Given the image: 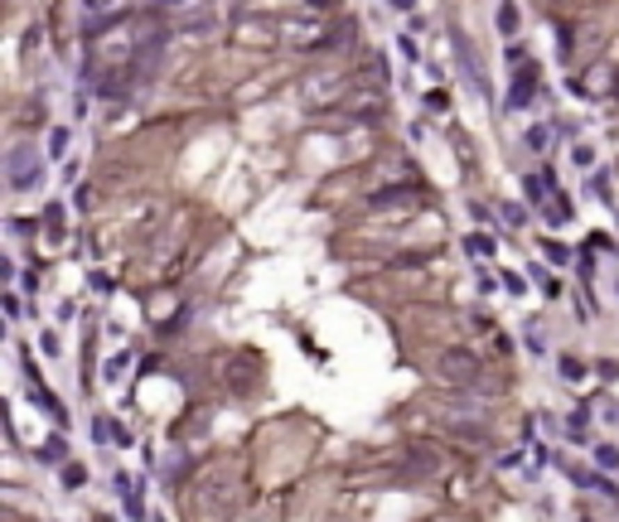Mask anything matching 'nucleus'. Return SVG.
Segmentation results:
<instances>
[{
	"label": "nucleus",
	"mask_w": 619,
	"mask_h": 522,
	"mask_svg": "<svg viewBox=\"0 0 619 522\" xmlns=\"http://www.w3.org/2000/svg\"><path fill=\"white\" fill-rule=\"evenodd\" d=\"M561 377H566V382H581V377H586V363H576V358H561Z\"/></svg>",
	"instance_id": "obj_14"
},
{
	"label": "nucleus",
	"mask_w": 619,
	"mask_h": 522,
	"mask_svg": "<svg viewBox=\"0 0 619 522\" xmlns=\"http://www.w3.org/2000/svg\"><path fill=\"white\" fill-rule=\"evenodd\" d=\"M532 92H537V73L532 68H517V78L508 83V97H504V111H522V106L532 102Z\"/></svg>",
	"instance_id": "obj_3"
},
{
	"label": "nucleus",
	"mask_w": 619,
	"mask_h": 522,
	"mask_svg": "<svg viewBox=\"0 0 619 522\" xmlns=\"http://www.w3.org/2000/svg\"><path fill=\"white\" fill-rule=\"evenodd\" d=\"M97 522H106V518H97Z\"/></svg>",
	"instance_id": "obj_27"
},
{
	"label": "nucleus",
	"mask_w": 619,
	"mask_h": 522,
	"mask_svg": "<svg viewBox=\"0 0 619 522\" xmlns=\"http://www.w3.org/2000/svg\"><path fill=\"white\" fill-rule=\"evenodd\" d=\"M571 160H576V170H590L595 165V150L590 145H571Z\"/></svg>",
	"instance_id": "obj_13"
},
{
	"label": "nucleus",
	"mask_w": 619,
	"mask_h": 522,
	"mask_svg": "<svg viewBox=\"0 0 619 522\" xmlns=\"http://www.w3.org/2000/svg\"><path fill=\"white\" fill-rule=\"evenodd\" d=\"M465 252H474V256H494V242H489L484 232H474V237H465Z\"/></svg>",
	"instance_id": "obj_11"
},
{
	"label": "nucleus",
	"mask_w": 619,
	"mask_h": 522,
	"mask_svg": "<svg viewBox=\"0 0 619 522\" xmlns=\"http://www.w3.org/2000/svg\"><path fill=\"white\" fill-rule=\"evenodd\" d=\"M455 54H460V68L469 73V83H474L479 92H489V78H484V68H479V54H474L465 39H455Z\"/></svg>",
	"instance_id": "obj_4"
},
{
	"label": "nucleus",
	"mask_w": 619,
	"mask_h": 522,
	"mask_svg": "<svg viewBox=\"0 0 619 522\" xmlns=\"http://www.w3.org/2000/svg\"><path fill=\"white\" fill-rule=\"evenodd\" d=\"M440 377H450V382H474V377H479V358H474L469 348H445V353H440Z\"/></svg>",
	"instance_id": "obj_2"
},
{
	"label": "nucleus",
	"mask_w": 619,
	"mask_h": 522,
	"mask_svg": "<svg viewBox=\"0 0 619 522\" xmlns=\"http://www.w3.org/2000/svg\"><path fill=\"white\" fill-rule=\"evenodd\" d=\"M29 397H34V407H44V411H49V416L58 421V425H63V421H68V411H63V402H58V397H54V392H44V387H39V382H34V387H29Z\"/></svg>",
	"instance_id": "obj_5"
},
{
	"label": "nucleus",
	"mask_w": 619,
	"mask_h": 522,
	"mask_svg": "<svg viewBox=\"0 0 619 522\" xmlns=\"http://www.w3.org/2000/svg\"><path fill=\"white\" fill-rule=\"evenodd\" d=\"M387 5H397V10H416V0H387Z\"/></svg>",
	"instance_id": "obj_25"
},
{
	"label": "nucleus",
	"mask_w": 619,
	"mask_h": 522,
	"mask_svg": "<svg viewBox=\"0 0 619 522\" xmlns=\"http://www.w3.org/2000/svg\"><path fill=\"white\" fill-rule=\"evenodd\" d=\"M68 140H73V136H68V126H54V131H49V155H54V160H63V155H68Z\"/></svg>",
	"instance_id": "obj_6"
},
{
	"label": "nucleus",
	"mask_w": 619,
	"mask_h": 522,
	"mask_svg": "<svg viewBox=\"0 0 619 522\" xmlns=\"http://www.w3.org/2000/svg\"><path fill=\"white\" fill-rule=\"evenodd\" d=\"M39 343H44V353H49V358H58V353H63V343H58V334H39Z\"/></svg>",
	"instance_id": "obj_19"
},
{
	"label": "nucleus",
	"mask_w": 619,
	"mask_h": 522,
	"mask_svg": "<svg viewBox=\"0 0 619 522\" xmlns=\"http://www.w3.org/2000/svg\"><path fill=\"white\" fill-rule=\"evenodd\" d=\"M504 218H508V227H527V209L522 204H504Z\"/></svg>",
	"instance_id": "obj_16"
},
{
	"label": "nucleus",
	"mask_w": 619,
	"mask_h": 522,
	"mask_svg": "<svg viewBox=\"0 0 619 522\" xmlns=\"http://www.w3.org/2000/svg\"><path fill=\"white\" fill-rule=\"evenodd\" d=\"M426 106H431V111H445V106H450V97H445V92H431V97H426Z\"/></svg>",
	"instance_id": "obj_23"
},
{
	"label": "nucleus",
	"mask_w": 619,
	"mask_h": 522,
	"mask_svg": "<svg viewBox=\"0 0 619 522\" xmlns=\"http://www.w3.org/2000/svg\"><path fill=\"white\" fill-rule=\"evenodd\" d=\"M0 300H5V314H10V319H19V314H24V300H19L15 291H5Z\"/></svg>",
	"instance_id": "obj_18"
},
{
	"label": "nucleus",
	"mask_w": 619,
	"mask_h": 522,
	"mask_svg": "<svg viewBox=\"0 0 619 522\" xmlns=\"http://www.w3.org/2000/svg\"><path fill=\"white\" fill-rule=\"evenodd\" d=\"M595 464H600V469H615V464H619V450H615V445H600V450H595Z\"/></svg>",
	"instance_id": "obj_17"
},
{
	"label": "nucleus",
	"mask_w": 619,
	"mask_h": 522,
	"mask_svg": "<svg viewBox=\"0 0 619 522\" xmlns=\"http://www.w3.org/2000/svg\"><path fill=\"white\" fill-rule=\"evenodd\" d=\"M93 440H102V445L111 440V421H106V416H97V421H93Z\"/></svg>",
	"instance_id": "obj_20"
},
{
	"label": "nucleus",
	"mask_w": 619,
	"mask_h": 522,
	"mask_svg": "<svg viewBox=\"0 0 619 522\" xmlns=\"http://www.w3.org/2000/svg\"><path fill=\"white\" fill-rule=\"evenodd\" d=\"M121 368H126V353H116V358H111V363H106V377H111V382H116V373H121Z\"/></svg>",
	"instance_id": "obj_24"
},
{
	"label": "nucleus",
	"mask_w": 619,
	"mask_h": 522,
	"mask_svg": "<svg viewBox=\"0 0 619 522\" xmlns=\"http://www.w3.org/2000/svg\"><path fill=\"white\" fill-rule=\"evenodd\" d=\"M499 34H517V5L513 0L499 5Z\"/></svg>",
	"instance_id": "obj_7"
},
{
	"label": "nucleus",
	"mask_w": 619,
	"mask_h": 522,
	"mask_svg": "<svg viewBox=\"0 0 619 522\" xmlns=\"http://www.w3.org/2000/svg\"><path fill=\"white\" fill-rule=\"evenodd\" d=\"M5 174H10V189H15V194H29L34 184H44L39 150H34V145H15V150L5 155Z\"/></svg>",
	"instance_id": "obj_1"
},
{
	"label": "nucleus",
	"mask_w": 619,
	"mask_h": 522,
	"mask_svg": "<svg viewBox=\"0 0 619 522\" xmlns=\"http://www.w3.org/2000/svg\"><path fill=\"white\" fill-rule=\"evenodd\" d=\"M416 199V189H378L373 194V204H412Z\"/></svg>",
	"instance_id": "obj_9"
},
{
	"label": "nucleus",
	"mask_w": 619,
	"mask_h": 522,
	"mask_svg": "<svg viewBox=\"0 0 619 522\" xmlns=\"http://www.w3.org/2000/svg\"><path fill=\"white\" fill-rule=\"evenodd\" d=\"M63 484H68V489H83V484H88V469H83V464H68V469H63Z\"/></svg>",
	"instance_id": "obj_15"
},
{
	"label": "nucleus",
	"mask_w": 619,
	"mask_h": 522,
	"mask_svg": "<svg viewBox=\"0 0 619 522\" xmlns=\"http://www.w3.org/2000/svg\"><path fill=\"white\" fill-rule=\"evenodd\" d=\"M504 286H508V291H513V295H522V291H527V281H522V276H517V271H508V276H504Z\"/></svg>",
	"instance_id": "obj_22"
},
{
	"label": "nucleus",
	"mask_w": 619,
	"mask_h": 522,
	"mask_svg": "<svg viewBox=\"0 0 619 522\" xmlns=\"http://www.w3.org/2000/svg\"><path fill=\"white\" fill-rule=\"evenodd\" d=\"M88 15H102V10H116V0H83Z\"/></svg>",
	"instance_id": "obj_21"
},
{
	"label": "nucleus",
	"mask_w": 619,
	"mask_h": 522,
	"mask_svg": "<svg viewBox=\"0 0 619 522\" xmlns=\"http://www.w3.org/2000/svg\"><path fill=\"white\" fill-rule=\"evenodd\" d=\"M547 145H552V126H532V131H527V150H537V155H542Z\"/></svg>",
	"instance_id": "obj_10"
},
{
	"label": "nucleus",
	"mask_w": 619,
	"mask_h": 522,
	"mask_svg": "<svg viewBox=\"0 0 619 522\" xmlns=\"http://www.w3.org/2000/svg\"><path fill=\"white\" fill-rule=\"evenodd\" d=\"M155 5H184V0H155Z\"/></svg>",
	"instance_id": "obj_26"
},
{
	"label": "nucleus",
	"mask_w": 619,
	"mask_h": 522,
	"mask_svg": "<svg viewBox=\"0 0 619 522\" xmlns=\"http://www.w3.org/2000/svg\"><path fill=\"white\" fill-rule=\"evenodd\" d=\"M542 252H547V256H552L556 266H566V261H571V252H566V247H561L556 237H547V242H542Z\"/></svg>",
	"instance_id": "obj_12"
},
{
	"label": "nucleus",
	"mask_w": 619,
	"mask_h": 522,
	"mask_svg": "<svg viewBox=\"0 0 619 522\" xmlns=\"http://www.w3.org/2000/svg\"><path fill=\"white\" fill-rule=\"evenodd\" d=\"M58 459H63V440H58V435H49V440L39 445V464H58Z\"/></svg>",
	"instance_id": "obj_8"
}]
</instances>
